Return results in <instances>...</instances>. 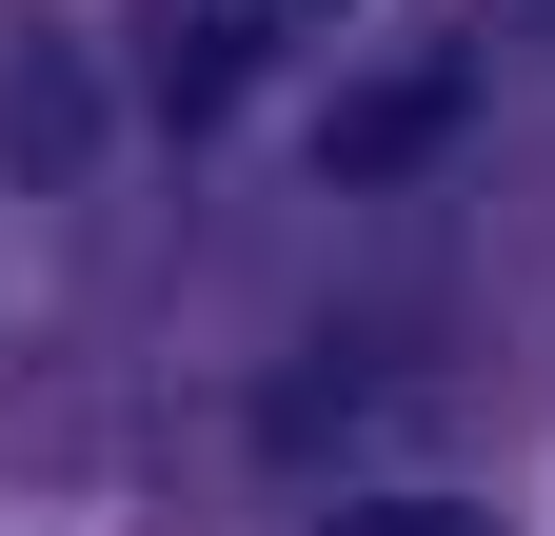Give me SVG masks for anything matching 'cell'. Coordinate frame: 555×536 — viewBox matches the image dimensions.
Here are the masks:
<instances>
[{
	"label": "cell",
	"instance_id": "1",
	"mask_svg": "<svg viewBox=\"0 0 555 536\" xmlns=\"http://www.w3.org/2000/svg\"><path fill=\"white\" fill-rule=\"evenodd\" d=\"M337 536H496V516H456V497H358Z\"/></svg>",
	"mask_w": 555,
	"mask_h": 536
}]
</instances>
